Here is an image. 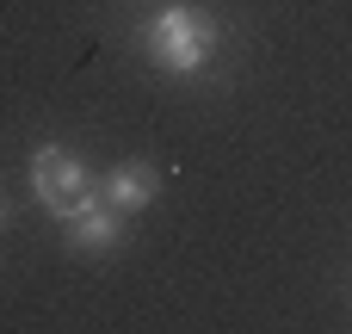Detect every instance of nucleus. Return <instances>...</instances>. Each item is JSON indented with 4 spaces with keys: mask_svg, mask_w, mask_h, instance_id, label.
<instances>
[{
    "mask_svg": "<svg viewBox=\"0 0 352 334\" xmlns=\"http://www.w3.org/2000/svg\"><path fill=\"white\" fill-rule=\"evenodd\" d=\"M62 236H68L74 254H111V248L124 242V217L93 192V198H80V205L62 217Z\"/></svg>",
    "mask_w": 352,
    "mask_h": 334,
    "instance_id": "7ed1b4c3",
    "label": "nucleus"
},
{
    "mask_svg": "<svg viewBox=\"0 0 352 334\" xmlns=\"http://www.w3.org/2000/svg\"><path fill=\"white\" fill-rule=\"evenodd\" d=\"M31 198H37L43 211L68 217L80 198H93V174H87V161H80L74 149H62V143H43V149L31 155Z\"/></svg>",
    "mask_w": 352,
    "mask_h": 334,
    "instance_id": "f03ea898",
    "label": "nucleus"
},
{
    "mask_svg": "<svg viewBox=\"0 0 352 334\" xmlns=\"http://www.w3.org/2000/svg\"><path fill=\"white\" fill-rule=\"evenodd\" d=\"M155 192H161V167H155V161H124V167H111V174H105V186H99V198H105L118 217L148 211V205H155Z\"/></svg>",
    "mask_w": 352,
    "mask_h": 334,
    "instance_id": "20e7f679",
    "label": "nucleus"
},
{
    "mask_svg": "<svg viewBox=\"0 0 352 334\" xmlns=\"http://www.w3.org/2000/svg\"><path fill=\"white\" fill-rule=\"evenodd\" d=\"M0 223H6V205H0Z\"/></svg>",
    "mask_w": 352,
    "mask_h": 334,
    "instance_id": "39448f33",
    "label": "nucleus"
},
{
    "mask_svg": "<svg viewBox=\"0 0 352 334\" xmlns=\"http://www.w3.org/2000/svg\"><path fill=\"white\" fill-rule=\"evenodd\" d=\"M142 43H148V56H155L173 81H186V74H198V68L217 56V43H223V19L204 12V6H192V0H167V6L148 12Z\"/></svg>",
    "mask_w": 352,
    "mask_h": 334,
    "instance_id": "f257e3e1",
    "label": "nucleus"
}]
</instances>
